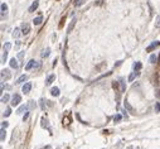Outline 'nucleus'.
<instances>
[{"label":"nucleus","mask_w":160,"mask_h":149,"mask_svg":"<svg viewBox=\"0 0 160 149\" xmlns=\"http://www.w3.org/2000/svg\"><path fill=\"white\" fill-rule=\"evenodd\" d=\"M0 76H1V81H6V80H9L12 77V72L8 68H4V70H1Z\"/></svg>","instance_id":"nucleus-1"},{"label":"nucleus","mask_w":160,"mask_h":149,"mask_svg":"<svg viewBox=\"0 0 160 149\" xmlns=\"http://www.w3.org/2000/svg\"><path fill=\"white\" fill-rule=\"evenodd\" d=\"M20 101H22V96H20L19 94H15V95H13V97H12L10 104H12V106H18V105L20 104Z\"/></svg>","instance_id":"nucleus-2"},{"label":"nucleus","mask_w":160,"mask_h":149,"mask_svg":"<svg viewBox=\"0 0 160 149\" xmlns=\"http://www.w3.org/2000/svg\"><path fill=\"white\" fill-rule=\"evenodd\" d=\"M71 121H72V116H71V113L68 111V113H67V116L64 115V118H63V125H64V126H68V125L71 124Z\"/></svg>","instance_id":"nucleus-3"},{"label":"nucleus","mask_w":160,"mask_h":149,"mask_svg":"<svg viewBox=\"0 0 160 149\" xmlns=\"http://www.w3.org/2000/svg\"><path fill=\"white\" fill-rule=\"evenodd\" d=\"M20 32H22V34H28L30 32V25L28 23H23L22 28H20Z\"/></svg>","instance_id":"nucleus-4"},{"label":"nucleus","mask_w":160,"mask_h":149,"mask_svg":"<svg viewBox=\"0 0 160 149\" xmlns=\"http://www.w3.org/2000/svg\"><path fill=\"white\" fill-rule=\"evenodd\" d=\"M6 15H8V5L5 3H3L1 4V19L4 20Z\"/></svg>","instance_id":"nucleus-5"},{"label":"nucleus","mask_w":160,"mask_h":149,"mask_svg":"<svg viewBox=\"0 0 160 149\" xmlns=\"http://www.w3.org/2000/svg\"><path fill=\"white\" fill-rule=\"evenodd\" d=\"M158 45H160V42H158V41L153 42L150 45H147V47H146V52H151V51H153V49H155Z\"/></svg>","instance_id":"nucleus-6"},{"label":"nucleus","mask_w":160,"mask_h":149,"mask_svg":"<svg viewBox=\"0 0 160 149\" xmlns=\"http://www.w3.org/2000/svg\"><path fill=\"white\" fill-rule=\"evenodd\" d=\"M38 6H39V1L38 0H35L32 5H30V8H29V13H33V12H35L37 9H38Z\"/></svg>","instance_id":"nucleus-7"},{"label":"nucleus","mask_w":160,"mask_h":149,"mask_svg":"<svg viewBox=\"0 0 160 149\" xmlns=\"http://www.w3.org/2000/svg\"><path fill=\"white\" fill-rule=\"evenodd\" d=\"M35 61L34 60H30L28 63H27V66H25V71H29V70H32V68H34L35 67Z\"/></svg>","instance_id":"nucleus-8"},{"label":"nucleus","mask_w":160,"mask_h":149,"mask_svg":"<svg viewBox=\"0 0 160 149\" xmlns=\"http://www.w3.org/2000/svg\"><path fill=\"white\" fill-rule=\"evenodd\" d=\"M30 90H32V83H30V82H27V83L23 86V92H24V94H29Z\"/></svg>","instance_id":"nucleus-9"},{"label":"nucleus","mask_w":160,"mask_h":149,"mask_svg":"<svg viewBox=\"0 0 160 149\" xmlns=\"http://www.w3.org/2000/svg\"><path fill=\"white\" fill-rule=\"evenodd\" d=\"M54 80H56V74H49V76L47 77V80H45V85H47V86L51 85Z\"/></svg>","instance_id":"nucleus-10"},{"label":"nucleus","mask_w":160,"mask_h":149,"mask_svg":"<svg viewBox=\"0 0 160 149\" xmlns=\"http://www.w3.org/2000/svg\"><path fill=\"white\" fill-rule=\"evenodd\" d=\"M124 105H125V109H126V110H129L131 114H135V111H134V107H132V106H131V105L129 104V101H126V100H125Z\"/></svg>","instance_id":"nucleus-11"},{"label":"nucleus","mask_w":160,"mask_h":149,"mask_svg":"<svg viewBox=\"0 0 160 149\" xmlns=\"http://www.w3.org/2000/svg\"><path fill=\"white\" fill-rule=\"evenodd\" d=\"M10 67H12V68H15V70H16V68L19 67L18 60H15V58H12V60H10Z\"/></svg>","instance_id":"nucleus-12"},{"label":"nucleus","mask_w":160,"mask_h":149,"mask_svg":"<svg viewBox=\"0 0 160 149\" xmlns=\"http://www.w3.org/2000/svg\"><path fill=\"white\" fill-rule=\"evenodd\" d=\"M42 126L43 128H47L49 132H51V126H49V123H48V120L45 119V118H42Z\"/></svg>","instance_id":"nucleus-13"},{"label":"nucleus","mask_w":160,"mask_h":149,"mask_svg":"<svg viewBox=\"0 0 160 149\" xmlns=\"http://www.w3.org/2000/svg\"><path fill=\"white\" fill-rule=\"evenodd\" d=\"M42 22H43V18L39 15V16H37L34 20H33V23H34V25H39V24H42Z\"/></svg>","instance_id":"nucleus-14"},{"label":"nucleus","mask_w":160,"mask_h":149,"mask_svg":"<svg viewBox=\"0 0 160 149\" xmlns=\"http://www.w3.org/2000/svg\"><path fill=\"white\" fill-rule=\"evenodd\" d=\"M85 3H86V0H74V1H73V5H74L76 8H78V6L83 5Z\"/></svg>","instance_id":"nucleus-15"},{"label":"nucleus","mask_w":160,"mask_h":149,"mask_svg":"<svg viewBox=\"0 0 160 149\" xmlns=\"http://www.w3.org/2000/svg\"><path fill=\"white\" fill-rule=\"evenodd\" d=\"M51 94H52L53 96H56V97H57V96H59V94H61V92H59L58 87H53V89L51 90Z\"/></svg>","instance_id":"nucleus-16"},{"label":"nucleus","mask_w":160,"mask_h":149,"mask_svg":"<svg viewBox=\"0 0 160 149\" xmlns=\"http://www.w3.org/2000/svg\"><path fill=\"white\" fill-rule=\"evenodd\" d=\"M35 103L33 101V100H30L29 103H28V105H27V107H28V110H33V109H35Z\"/></svg>","instance_id":"nucleus-17"},{"label":"nucleus","mask_w":160,"mask_h":149,"mask_svg":"<svg viewBox=\"0 0 160 149\" xmlns=\"http://www.w3.org/2000/svg\"><path fill=\"white\" fill-rule=\"evenodd\" d=\"M74 24H76V19H72V22L69 23V25H68V29H67V32L68 33H71L73 30V27H74Z\"/></svg>","instance_id":"nucleus-18"},{"label":"nucleus","mask_w":160,"mask_h":149,"mask_svg":"<svg viewBox=\"0 0 160 149\" xmlns=\"http://www.w3.org/2000/svg\"><path fill=\"white\" fill-rule=\"evenodd\" d=\"M141 67H143L141 62H136V63L134 64V70H135V71H140V70H141Z\"/></svg>","instance_id":"nucleus-19"},{"label":"nucleus","mask_w":160,"mask_h":149,"mask_svg":"<svg viewBox=\"0 0 160 149\" xmlns=\"http://www.w3.org/2000/svg\"><path fill=\"white\" fill-rule=\"evenodd\" d=\"M27 78H28V76H27V74H22V76L18 78V81H16V82H18V83H22V82H24Z\"/></svg>","instance_id":"nucleus-20"},{"label":"nucleus","mask_w":160,"mask_h":149,"mask_svg":"<svg viewBox=\"0 0 160 149\" xmlns=\"http://www.w3.org/2000/svg\"><path fill=\"white\" fill-rule=\"evenodd\" d=\"M0 140L1 142L5 140V129L4 128H1V130H0Z\"/></svg>","instance_id":"nucleus-21"},{"label":"nucleus","mask_w":160,"mask_h":149,"mask_svg":"<svg viewBox=\"0 0 160 149\" xmlns=\"http://www.w3.org/2000/svg\"><path fill=\"white\" fill-rule=\"evenodd\" d=\"M9 99H10V97H9V95H8V94H5V95H3V96H1V103H4V104H5V103H8V101H9Z\"/></svg>","instance_id":"nucleus-22"},{"label":"nucleus","mask_w":160,"mask_h":149,"mask_svg":"<svg viewBox=\"0 0 160 149\" xmlns=\"http://www.w3.org/2000/svg\"><path fill=\"white\" fill-rule=\"evenodd\" d=\"M24 110H28V107H27V105H23V106H20L19 109H18V114H23L24 113Z\"/></svg>","instance_id":"nucleus-23"},{"label":"nucleus","mask_w":160,"mask_h":149,"mask_svg":"<svg viewBox=\"0 0 160 149\" xmlns=\"http://www.w3.org/2000/svg\"><path fill=\"white\" fill-rule=\"evenodd\" d=\"M120 86H121V92H125L126 91V83H125V81H120Z\"/></svg>","instance_id":"nucleus-24"},{"label":"nucleus","mask_w":160,"mask_h":149,"mask_svg":"<svg viewBox=\"0 0 160 149\" xmlns=\"http://www.w3.org/2000/svg\"><path fill=\"white\" fill-rule=\"evenodd\" d=\"M19 28H15L14 29V32H13V37H14V38H18V37H19V34H20V32H19Z\"/></svg>","instance_id":"nucleus-25"},{"label":"nucleus","mask_w":160,"mask_h":149,"mask_svg":"<svg viewBox=\"0 0 160 149\" xmlns=\"http://www.w3.org/2000/svg\"><path fill=\"white\" fill-rule=\"evenodd\" d=\"M49 53H51V49H49V48L44 49V52L42 53V57H48V56H49Z\"/></svg>","instance_id":"nucleus-26"},{"label":"nucleus","mask_w":160,"mask_h":149,"mask_svg":"<svg viewBox=\"0 0 160 149\" xmlns=\"http://www.w3.org/2000/svg\"><path fill=\"white\" fill-rule=\"evenodd\" d=\"M10 114H12V109H10V107H8V109L5 110V113H4V118H8Z\"/></svg>","instance_id":"nucleus-27"},{"label":"nucleus","mask_w":160,"mask_h":149,"mask_svg":"<svg viewBox=\"0 0 160 149\" xmlns=\"http://www.w3.org/2000/svg\"><path fill=\"white\" fill-rule=\"evenodd\" d=\"M10 48H12V43H5L4 47H3V49H4V51H6V52H8Z\"/></svg>","instance_id":"nucleus-28"},{"label":"nucleus","mask_w":160,"mask_h":149,"mask_svg":"<svg viewBox=\"0 0 160 149\" xmlns=\"http://www.w3.org/2000/svg\"><path fill=\"white\" fill-rule=\"evenodd\" d=\"M136 74H137V73H136V71H134V72L129 76V81H134V80H135V77H136Z\"/></svg>","instance_id":"nucleus-29"},{"label":"nucleus","mask_w":160,"mask_h":149,"mask_svg":"<svg viewBox=\"0 0 160 149\" xmlns=\"http://www.w3.org/2000/svg\"><path fill=\"white\" fill-rule=\"evenodd\" d=\"M155 27H156V28H160V14L156 16V20H155Z\"/></svg>","instance_id":"nucleus-30"},{"label":"nucleus","mask_w":160,"mask_h":149,"mask_svg":"<svg viewBox=\"0 0 160 149\" xmlns=\"http://www.w3.org/2000/svg\"><path fill=\"white\" fill-rule=\"evenodd\" d=\"M64 20H66V16H63V18L61 19V23H59V25H58L59 29H62V28H63V25H64Z\"/></svg>","instance_id":"nucleus-31"},{"label":"nucleus","mask_w":160,"mask_h":149,"mask_svg":"<svg viewBox=\"0 0 160 149\" xmlns=\"http://www.w3.org/2000/svg\"><path fill=\"white\" fill-rule=\"evenodd\" d=\"M156 60H158V58H156V54H151V56H150V62H151V63H155Z\"/></svg>","instance_id":"nucleus-32"},{"label":"nucleus","mask_w":160,"mask_h":149,"mask_svg":"<svg viewBox=\"0 0 160 149\" xmlns=\"http://www.w3.org/2000/svg\"><path fill=\"white\" fill-rule=\"evenodd\" d=\"M23 57H24V52H19L18 53V60L22 62V60H23Z\"/></svg>","instance_id":"nucleus-33"},{"label":"nucleus","mask_w":160,"mask_h":149,"mask_svg":"<svg viewBox=\"0 0 160 149\" xmlns=\"http://www.w3.org/2000/svg\"><path fill=\"white\" fill-rule=\"evenodd\" d=\"M6 58H8V52H6V51H4V53H3V61H1V62H5Z\"/></svg>","instance_id":"nucleus-34"},{"label":"nucleus","mask_w":160,"mask_h":149,"mask_svg":"<svg viewBox=\"0 0 160 149\" xmlns=\"http://www.w3.org/2000/svg\"><path fill=\"white\" fill-rule=\"evenodd\" d=\"M121 118H122V116H121L120 114H117L116 116L114 118V120H115V123H117V121H120V120H121Z\"/></svg>","instance_id":"nucleus-35"},{"label":"nucleus","mask_w":160,"mask_h":149,"mask_svg":"<svg viewBox=\"0 0 160 149\" xmlns=\"http://www.w3.org/2000/svg\"><path fill=\"white\" fill-rule=\"evenodd\" d=\"M41 67H42V62H37V63H35V67H34V68H35V70H39Z\"/></svg>","instance_id":"nucleus-36"},{"label":"nucleus","mask_w":160,"mask_h":149,"mask_svg":"<svg viewBox=\"0 0 160 149\" xmlns=\"http://www.w3.org/2000/svg\"><path fill=\"white\" fill-rule=\"evenodd\" d=\"M8 125H9V124H8V121H3V123H1V128H6Z\"/></svg>","instance_id":"nucleus-37"},{"label":"nucleus","mask_w":160,"mask_h":149,"mask_svg":"<svg viewBox=\"0 0 160 149\" xmlns=\"http://www.w3.org/2000/svg\"><path fill=\"white\" fill-rule=\"evenodd\" d=\"M41 106H42V110H45V105H44V100H41Z\"/></svg>","instance_id":"nucleus-38"},{"label":"nucleus","mask_w":160,"mask_h":149,"mask_svg":"<svg viewBox=\"0 0 160 149\" xmlns=\"http://www.w3.org/2000/svg\"><path fill=\"white\" fill-rule=\"evenodd\" d=\"M155 110H156V111H160V103H156V105H155Z\"/></svg>","instance_id":"nucleus-39"},{"label":"nucleus","mask_w":160,"mask_h":149,"mask_svg":"<svg viewBox=\"0 0 160 149\" xmlns=\"http://www.w3.org/2000/svg\"><path fill=\"white\" fill-rule=\"evenodd\" d=\"M28 116H29V113H25V115H24V116H23V120H24V121H25V120L28 119Z\"/></svg>","instance_id":"nucleus-40"},{"label":"nucleus","mask_w":160,"mask_h":149,"mask_svg":"<svg viewBox=\"0 0 160 149\" xmlns=\"http://www.w3.org/2000/svg\"><path fill=\"white\" fill-rule=\"evenodd\" d=\"M156 97L160 100V91H156Z\"/></svg>","instance_id":"nucleus-41"},{"label":"nucleus","mask_w":160,"mask_h":149,"mask_svg":"<svg viewBox=\"0 0 160 149\" xmlns=\"http://www.w3.org/2000/svg\"><path fill=\"white\" fill-rule=\"evenodd\" d=\"M5 89H6V90H10V89H12V86H10V85H6V86H5Z\"/></svg>","instance_id":"nucleus-42"},{"label":"nucleus","mask_w":160,"mask_h":149,"mask_svg":"<svg viewBox=\"0 0 160 149\" xmlns=\"http://www.w3.org/2000/svg\"><path fill=\"white\" fill-rule=\"evenodd\" d=\"M126 149H140V148H135V147H127Z\"/></svg>","instance_id":"nucleus-43"}]
</instances>
